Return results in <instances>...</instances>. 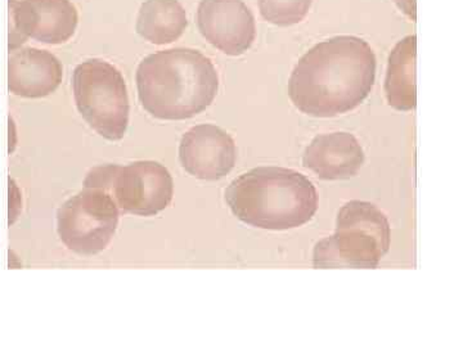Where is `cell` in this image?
<instances>
[{
	"label": "cell",
	"instance_id": "cell-1",
	"mask_svg": "<svg viewBox=\"0 0 463 347\" xmlns=\"http://www.w3.org/2000/svg\"><path fill=\"white\" fill-rule=\"evenodd\" d=\"M376 56L364 39L341 35L321 42L298 61L289 99L303 114L335 117L358 108L373 91Z\"/></svg>",
	"mask_w": 463,
	"mask_h": 347
},
{
	"label": "cell",
	"instance_id": "cell-2",
	"mask_svg": "<svg viewBox=\"0 0 463 347\" xmlns=\"http://www.w3.org/2000/svg\"><path fill=\"white\" fill-rule=\"evenodd\" d=\"M137 89L143 108L160 120H187L214 102L219 76L199 51L174 48L149 54L139 63Z\"/></svg>",
	"mask_w": 463,
	"mask_h": 347
},
{
	"label": "cell",
	"instance_id": "cell-3",
	"mask_svg": "<svg viewBox=\"0 0 463 347\" xmlns=\"http://www.w3.org/2000/svg\"><path fill=\"white\" fill-rule=\"evenodd\" d=\"M225 201L242 223L267 230H288L312 220L318 193L309 179L285 167H257L228 185Z\"/></svg>",
	"mask_w": 463,
	"mask_h": 347
},
{
	"label": "cell",
	"instance_id": "cell-4",
	"mask_svg": "<svg viewBox=\"0 0 463 347\" xmlns=\"http://www.w3.org/2000/svg\"><path fill=\"white\" fill-rule=\"evenodd\" d=\"M386 215L367 201L341 207L334 236L319 240L313 251L316 269H376L390 249Z\"/></svg>",
	"mask_w": 463,
	"mask_h": 347
},
{
	"label": "cell",
	"instance_id": "cell-5",
	"mask_svg": "<svg viewBox=\"0 0 463 347\" xmlns=\"http://www.w3.org/2000/svg\"><path fill=\"white\" fill-rule=\"evenodd\" d=\"M76 108L94 132L108 141L124 138L129 125V96L121 72L102 60H88L72 74Z\"/></svg>",
	"mask_w": 463,
	"mask_h": 347
},
{
	"label": "cell",
	"instance_id": "cell-6",
	"mask_svg": "<svg viewBox=\"0 0 463 347\" xmlns=\"http://www.w3.org/2000/svg\"><path fill=\"white\" fill-rule=\"evenodd\" d=\"M118 225V209L109 191L84 188L58 209L57 231L66 248L83 257L106 249Z\"/></svg>",
	"mask_w": 463,
	"mask_h": 347
},
{
	"label": "cell",
	"instance_id": "cell-7",
	"mask_svg": "<svg viewBox=\"0 0 463 347\" xmlns=\"http://www.w3.org/2000/svg\"><path fill=\"white\" fill-rule=\"evenodd\" d=\"M9 52L33 38L44 44H63L74 36L79 16L70 0H9Z\"/></svg>",
	"mask_w": 463,
	"mask_h": 347
},
{
	"label": "cell",
	"instance_id": "cell-8",
	"mask_svg": "<svg viewBox=\"0 0 463 347\" xmlns=\"http://www.w3.org/2000/svg\"><path fill=\"white\" fill-rule=\"evenodd\" d=\"M116 205L137 216L157 215L173 200L172 174L156 161H136L118 167L111 185Z\"/></svg>",
	"mask_w": 463,
	"mask_h": 347
},
{
	"label": "cell",
	"instance_id": "cell-9",
	"mask_svg": "<svg viewBox=\"0 0 463 347\" xmlns=\"http://www.w3.org/2000/svg\"><path fill=\"white\" fill-rule=\"evenodd\" d=\"M197 26L206 42L232 57L248 52L257 36L254 14L243 0H201Z\"/></svg>",
	"mask_w": 463,
	"mask_h": 347
},
{
	"label": "cell",
	"instance_id": "cell-10",
	"mask_svg": "<svg viewBox=\"0 0 463 347\" xmlns=\"http://www.w3.org/2000/svg\"><path fill=\"white\" fill-rule=\"evenodd\" d=\"M237 148L222 127L197 125L183 136L179 161L183 169L201 181H219L236 165Z\"/></svg>",
	"mask_w": 463,
	"mask_h": 347
},
{
	"label": "cell",
	"instance_id": "cell-11",
	"mask_svg": "<svg viewBox=\"0 0 463 347\" xmlns=\"http://www.w3.org/2000/svg\"><path fill=\"white\" fill-rule=\"evenodd\" d=\"M63 67L48 51L17 48L9 52L8 89L23 98H43L62 83Z\"/></svg>",
	"mask_w": 463,
	"mask_h": 347
},
{
	"label": "cell",
	"instance_id": "cell-12",
	"mask_svg": "<svg viewBox=\"0 0 463 347\" xmlns=\"http://www.w3.org/2000/svg\"><path fill=\"white\" fill-rule=\"evenodd\" d=\"M364 164L361 143L350 133L322 134L307 145L303 166L323 181H344L358 174Z\"/></svg>",
	"mask_w": 463,
	"mask_h": 347
},
{
	"label": "cell",
	"instance_id": "cell-13",
	"mask_svg": "<svg viewBox=\"0 0 463 347\" xmlns=\"http://www.w3.org/2000/svg\"><path fill=\"white\" fill-rule=\"evenodd\" d=\"M416 35L405 36L389 56L385 94L389 105L398 111L416 108Z\"/></svg>",
	"mask_w": 463,
	"mask_h": 347
},
{
	"label": "cell",
	"instance_id": "cell-14",
	"mask_svg": "<svg viewBox=\"0 0 463 347\" xmlns=\"http://www.w3.org/2000/svg\"><path fill=\"white\" fill-rule=\"evenodd\" d=\"M187 26V14L178 0H146L136 29L145 41L164 45L178 41Z\"/></svg>",
	"mask_w": 463,
	"mask_h": 347
},
{
	"label": "cell",
	"instance_id": "cell-15",
	"mask_svg": "<svg viewBox=\"0 0 463 347\" xmlns=\"http://www.w3.org/2000/svg\"><path fill=\"white\" fill-rule=\"evenodd\" d=\"M313 0H259L261 16L276 26L300 23L312 7Z\"/></svg>",
	"mask_w": 463,
	"mask_h": 347
},
{
	"label": "cell",
	"instance_id": "cell-16",
	"mask_svg": "<svg viewBox=\"0 0 463 347\" xmlns=\"http://www.w3.org/2000/svg\"><path fill=\"white\" fill-rule=\"evenodd\" d=\"M120 165H102L94 167L88 173L84 181V188H99V190H111L112 182Z\"/></svg>",
	"mask_w": 463,
	"mask_h": 347
},
{
	"label": "cell",
	"instance_id": "cell-17",
	"mask_svg": "<svg viewBox=\"0 0 463 347\" xmlns=\"http://www.w3.org/2000/svg\"><path fill=\"white\" fill-rule=\"evenodd\" d=\"M16 184L12 179H9V225L14 224L16 221L18 212L21 210V201H18L16 205Z\"/></svg>",
	"mask_w": 463,
	"mask_h": 347
},
{
	"label": "cell",
	"instance_id": "cell-18",
	"mask_svg": "<svg viewBox=\"0 0 463 347\" xmlns=\"http://www.w3.org/2000/svg\"><path fill=\"white\" fill-rule=\"evenodd\" d=\"M395 5L401 9L403 14H407L408 17L412 18L416 21V0H394Z\"/></svg>",
	"mask_w": 463,
	"mask_h": 347
}]
</instances>
